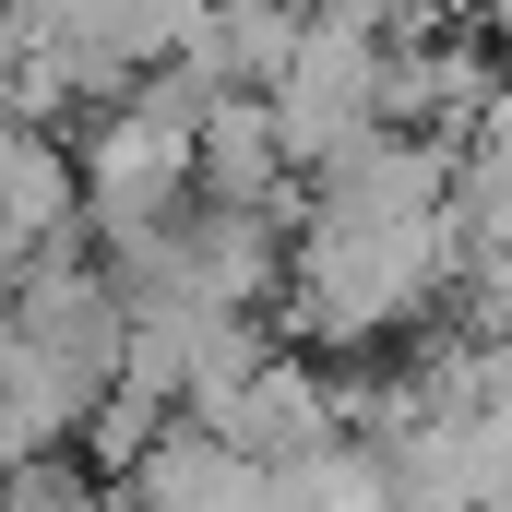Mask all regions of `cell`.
I'll use <instances>...</instances> for the list:
<instances>
[{
  "label": "cell",
  "mask_w": 512,
  "mask_h": 512,
  "mask_svg": "<svg viewBox=\"0 0 512 512\" xmlns=\"http://www.w3.org/2000/svg\"><path fill=\"white\" fill-rule=\"evenodd\" d=\"M203 429H215L239 465H262V477H298L310 453H334V441H346V429H334V382H322L310 358H262V370L227 393Z\"/></svg>",
  "instance_id": "cell-1"
}]
</instances>
